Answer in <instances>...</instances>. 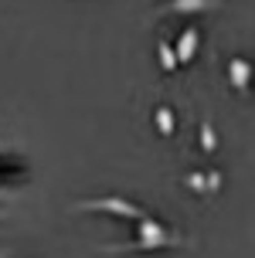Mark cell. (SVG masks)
I'll list each match as a JSON object with an SVG mask.
<instances>
[{"instance_id":"obj_1","label":"cell","mask_w":255,"mask_h":258,"mask_svg":"<svg viewBox=\"0 0 255 258\" xmlns=\"http://www.w3.org/2000/svg\"><path fill=\"white\" fill-rule=\"evenodd\" d=\"M72 211H75V214L95 211V214H109V218H119V221H140V218H146V211H143L140 204H133L129 197H116V194H109V197H82V201L72 204Z\"/></svg>"},{"instance_id":"obj_3","label":"cell","mask_w":255,"mask_h":258,"mask_svg":"<svg viewBox=\"0 0 255 258\" xmlns=\"http://www.w3.org/2000/svg\"><path fill=\"white\" fill-rule=\"evenodd\" d=\"M225 72H228V82H231V89L238 92V95H248V92H252L255 64L248 61V58H231Z\"/></svg>"},{"instance_id":"obj_4","label":"cell","mask_w":255,"mask_h":258,"mask_svg":"<svg viewBox=\"0 0 255 258\" xmlns=\"http://www.w3.org/2000/svg\"><path fill=\"white\" fill-rule=\"evenodd\" d=\"M174 48H177V61L180 64H191L194 54H197V48H201V31L197 27H184L177 34V41H174Z\"/></svg>"},{"instance_id":"obj_7","label":"cell","mask_w":255,"mask_h":258,"mask_svg":"<svg viewBox=\"0 0 255 258\" xmlns=\"http://www.w3.org/2000/svg\"><path fill=\"white\" fill-rule=\"evenodd\" d=\"M157 58H160V68H164L167 75H170V72H177V64H180L177 61V48H174L167 38L157 41Z\"/></svg>"},{"instance_id":"obj_9","label":"cell","mask_w":255,"mask_h":258,"mask_svg":"<svg viewBox=\"0 0 255 258\" xmlns=\"http://www.w3.org/2000/svg\"><path fill=\"white\" fill-rule=\"evenodd\" d=\"M184 183H187V187H191L194 194H201V197H211V190H208V170H194V173H187V177H184Z\"/></svg>"},{"instance_id":"obj_2","label":"cell","mask_w":255,"mask_h":258,"mask_svg":"<svg viewBox=\"0 0 255 258\" xmlns=\"http://www.w3.org/2000/svg\"><path fill=\"white\" fill-rule=\"evenodd\" d=\"M187 245V238L180 231H164L157 238H133V241H116V245H102L99 251L106 255H133V251H167V248Z\"/></svg>"},{"instance_id":"obj_10","label":"cell","mask_w":255,"mask_h":258,"mask_svg":"<svg viewBox=\"0 0 255 258\" xmlns=\"http://www.w3.org/2000/svg\"><path fill=\"white\" fill-rule=\"evenodd\" d=\"M208 190H211V197L221 190V170H208Z\"/></svg>"},{"instance_id":"obj_8","label":"cell","mask_w":255,"mask_h":258,"mask_svg":"<svg viewBox=\"0 0 255 258\" xmlns=\"http://www.w3.org/2000/svg\"><path fill=\"white\" fill-rule=\"evenodd\" d=\"M197 143H201L204 153H215L218 150V133H215V126H211V119H204L201 126H197Z\"/></svg>"},{"instance_id":"obj_5","label":"cell","mask_w":255,"mask_h":258,"mask_svg":"<svg viewBox=\"0 0 255 258\" xmlns=\"http://www.w3.org/2000/svg\"><path fill=\"white\" fill-rule=\"evenodd\" d=\"M218 7H221V0H167L160 14H208Z\"/></svg>"},{"instance_id":"obj_6","label":"cell","mask_w":255,"mask_h":258,"mask_svg":"<svg viewBox=\"0 0 255 258\" xmlns=\"http://www.w3.org/2000/svg\"><path fill=\"white\" fill-rule=\"evenodd\" d=\"M153 126H157V133H160L164 140H170V136L177 133V116H174V109H170V105H157V109H153Z\"/></svg>"},{"instance_id":"obj_11","label":"cell","mask_w":255,"mask_h":258,"mask_svg":"<svg viewBox=\"0 0 255 258\" xmlns=\"http://www.w3.org/2000/svg\"><path fill=\"white\" fill-rule=\"evenodd\" d=\"M0 258H11V251H7V248H0Z\"/></svg>"}]
</instances>
